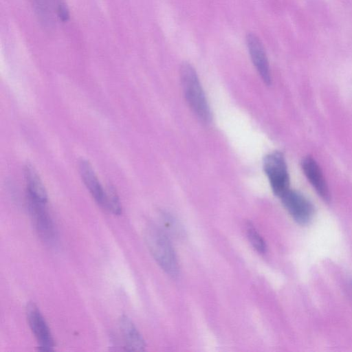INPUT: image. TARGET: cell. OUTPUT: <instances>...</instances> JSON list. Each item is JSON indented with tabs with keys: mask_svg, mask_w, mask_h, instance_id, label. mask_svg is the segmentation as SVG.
<instances>
[{
	"mask_svg": "<svg viewBox=\"0 0 352 352\" xmlns=\"http://www.w3.org/2000/svg\"><path fill=\"white\" fill-rule=\"evenodd\" d=\"M179 74L189 107L201 122H210L212 118L210 109L196 70L189 63L184 62L180 67Z\"/></svg>",
	"mask_w": 352,
	"mask_h": 352,
	"instance_id": "1",
	"label": "cell"
},
{
	"mask_svg": "<svg viewBox=\"0 0 352 352\" xmlns=\"http://www.w3.org/2000/svg\"><path fill=\"white\" fill-rule=\"evenodd\" d=\"M146 243L158 265L170 276L178 273V263L173 246L165 233L156 227L146 231Z\"/></svg>",
	"mask_w": 352,
	"mask_h": 352,
	"instance_id": "2",
	"label": "cell"
},
{
	"mask_svg": "<svg viewBox=\"0 0 352 352\" xmlns=\"http://www.w3.org/2000/svg\"><path fill=\"white\" fill-rule=\"evenodd\" d=\"M263 169L273 192L280 197L289 189V177L283 155L275 151L266 155L263 160Z\"/></svg>",
	"mask_w": 352,
	"mask_h": 352,
	"instance_id": "3",
	"label": "cell"
},
{
	"mask_svg": "<svg viewBox=\"0 0 352 352\" xmlns=\"http://www.w3.org/2000/svg\"><path fill=\"white\" fill-rule=\"evenodd\" d=\"M280 198L286 210L297 223L306 225L311 221L314 214V206L302 193L289 188Z\"/></svg>",
	"mask_w": 352,
	"mask_h": 352,
	"instance_id": "4",
	"label": "cell"
},
{
	"mask_svg": "<svg viewBox=\"0 0 352 352\" xmlns=\"http://www.w3.org/2000/svg\"><path fill=\"white\" fill-rule=\"evenodd\" d=\"M28 208L34 228L40 238L45 243H54L57 237L55 224L46 207V204L28 199Z\"/></svg>",
	"mask_w": 352,
	"mask_h": 352,
	"instance_id": "5",
	"label": "cell"
},
{
	"mask_svg": "<svg viewBox=\"0 0 352 352\" xmlns=\"http://www.w3.org/2000/svg\"><path fill=\"white\" fill-rule=\"evenodd\" d=\"M29 326L37 341L40 350L50 351L54 349V341L50 329L38 307L32 303L27 307Z\"/></svg>",
	"mask_w": 352,
	"mask_h": 352,
	"instance_id": "6",
	"label": "cell"
},
{
	"mask_svg": "<svg viewBox=\"0 0 352 352\" xmlns=\"http://www.w3.org/2000/svg\"><path fill=\"white\" fill-rule=\"evenodd\" d=\"M246 43L250 58L259 76L265 85H270L272 78L269 62L261 41L251 32L246 36Z\"/></svg>",
	"mask_w": 352,
	"mask_h": 352,
	"instance_id": "7",
	"label": "cell"
},
{
	"mask_svg": "<svg viewBox=\"0 0 352 352\" xmlns=\"http://www.w3.org/2000/svg\"><path fill=\"white\" fill-rule=\"evenodd\" d=\"M78 170L83 183L96 202L107 210V191L101 185L91 164L86 160L79 162Z\"/></svg>",
	"mask_w": 352,
	"mask_h": 352,
	"instance_id": "8",
	"label": "cell"
},
{
	"mask_svg": "<svg viewBox=\"0 0 352 352\" xmlns=\"http://www.w3.org/2000/svg\"><path fill=\"white\" fill-rule=\"evenodd\" d=\"M302 170L309 183L320 197L326 201L330 200V192L319 165L311 156L305 157L301 162Z\"/></svg>",
	"mask_w": 352,
	"mask_h": 352,
	"instance_id": "9",
	"label": "cell"
},
{
	"mask_svg": "<svg viewBox=\"0 0 352 352\" xmlns=\"http://www.w3.org/2000/svg\"><path fill=\"white\" fill-rule=\"evenodd\" d=\"M24 175L27 185L28 199L46 204L47 193L36 169L31 164H26L24 168Z\"/></svg>",
	"mask_w": 352,
	"mask_h": 352,
	"instance_id": "10",
	"label": "cell"
},
{
	"mask_svg": "<svg viewBox=\"0 0 352 352\" xmlns=\"http://www.w3.org/2000/svg\"><path fill=\"white\" fill-rule=\"evenodd\" d=\"M120 328L126 346L129 351H142L145 349V342L133 322L126 316L120 319Z\"/></svg>",
	"mask_w": 352,
	"mask_h": 352,
	"instance_id": "11",
	"label": "cell"
},
{
	"mask_svg": "<svg viewBox=\"0 0 352 352\" xmlns=\"http://www.w3.org/2000/svg\"><path fill=\"white\" fill-rule=\"evenodd\" d=\"M34 11L42 25L50 28L53 26L52 3L50 0H30Z\"/></svg>",
	"mask_w": 352,
	"mask_h": 352,
	"instance_id": "12",
	"label": "cell"
},
{
	"mask_svg": "<svg viewBox=\"0 0 352 352\" xmlns=\"http://www.w3.org/2000/svg\"><path fill=\"white\" fill-rule=\"evenodd\" d=\"M246 233L249 241L254 248L260 253H264L266 250L265 243L261 234L251 223L248 224Z\"/></svg>",
	"mask_w": 352,
	"mask_h": 352,
	"instance_id": "13",
	"label": "cell"
},
{
	"mask_svg": "<svg viewBox=\"0 0 352 352\" xmlns=\"http://www.w3.org/2000/svg\"><path fill=\"white\" fill-rule=\"evenodd\" d=\"M107 210L114 214L119 215L122 213V206L116 191L112 186H109L107 190Z\"/></svg>",
	"mask_w": 352,
	"mask_h": 352,
	"instance_id": "14",
	"label": "cell"
},
{
	"mask_svg": "<svg viewBox=\"0 0 352 352\" xmlns=\"http://www.w3.org/2000/svg\"><path fill=\"white\" fill-rule=\"evenodd\" d=\"M54 9L58 17L63 22H66L69 19V11L63 0H53Z\"/></svg>",
	"mask_w": 352,
	"mask_h": 352,
	"instance_id": "15",
	"label": "cell"
}]
</instances>
